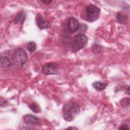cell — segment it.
Wrapping results in <instances>:
<instances>
[{
  "label": "cell",
  "instance_id": "cell-4",
  "mask_svg": "<svg viewBox=\"0 0 130 130\" xmlns=\"http://www.w3.org/2000/svg\"><path fill=\"white\" fill-rule=\"evenodd\" d=\"M15 62L14 53L10 51H5L1 55V62L2 66L4 68L10 67Z\"/></svg>",
  "mask_w": 130,
  "mask_h": 130
},
{
  "label": "cell",
  "instance_id": "cell-1",
  "mask_svg": "<svg viewBox=\"0 0 130 130\" xmlns=\"http://www.w3.org/2000/svg\"><path fill=\"white\" fill-rule=\"evenodd\" d=\"M80 112L79 106L76 103L72 102L65 104L62 108V115L64 119L68 121L73 119L75 115Z\"/></svg>",
  "mask_w": 130,
  "mask_h": 130
},
{
  "label": "cell",
  "instance_id": "cell-7",
  "mask_svg": "<svg viewBox=\"0 0 130 130\" xmlns=\"http://www.w3.org/2000/svg\"><path fill=\"white\" fill-rule=\"evenodd\" d=\"M80 26V24L77 19L74 17H71L69 19L68 22V27L69 30L72 32L77 31Z\"/></svg>",
  "mask_w": 130,
  "mask_h": 130
},
{
  "label": "cell",
  "instance_id": "cell-2",
  "mask_svg": "<svg viewBox=\"0 0 130 130\" xmlns=\"http://www.w3.org/2000/svg\"><path fill=\"white\" fill-rule=\"evenodd\" d=\"M101 10L99 8L90 4L85 8L84 19L89 22H94L99 18Z\"/></svg>",
  "mask_w": 130,
  "mask_h": 130
},
{
  "label": "cell",
  "instance_id": "cell-5",
  "mask_svg": "<svg viewBox=\"0 0 130 130\" xmlns=\"http://www.w3.org/2000/svg\"><path fill=\"white\" fill-rule=\"evenodd\" d=\"M15 61L19 63L20 67H22L26 62L27 55L25 51L23 48H17L14 52Z\"/></svg>",
  "mask_w": 130,
  "mask_h": 130
},
{
  "label": "cell",
  "instance_id": "cell-8",
  "mask_svg": "<svg viewBox=\"0 0 130 130\" xmlns=\"http://www.w3.org/2000/svg\"><path fill=\"white\" fill-rule=\"evenodd\" d=\"M36 23L38 27L41 29H43L48 27V24L47 21L43 18L40 13L37 14L36 17Z\"/></svg>",
  "mask_w": 130,
  "mask_h": 130
},
{
  "label": "cell",
  "instance_id": "cell-6",
  "mask_svg": "<svg viewBox=\"0 0 130 130\" xmlns=\"http://www.w3.org/2000/svg\"><path fill=\"white\" fill-rule=\"evenodd\" d=\"M59 71L58 64L54 62H50L44 64L42 68V73L45 75L57 74Z\"/></svg>",
  "mask_w": 130,
  "mask_h": 130
},
{
  "label": "cell",
  "instance_id": "cell-10",
  "mask_svg": "<svg viewBox=\"0 0 130 130\" xmlns=\"http://www.w3.org/2000/svg\"><path fill=\"white\" fill-rule=\"evenodd\" d=\"M116 20L118 23L125 24L128 20V16L121 12H118L116 15Z\"/></svg>",
  "mask_w": 130,
  "mask_h": 130
},
{
  "label": "cell",
  "instance_id": "cell-17",
  "mask_svg": "<svg viewBox=\"0 0 130 130\" xmlns=\"http://www.w3.org/2000/svg\"><path fill=\"white\" fill-rule=\"evenodd\" d=\"M119 129H123V130H125V129H129V127L125 124H122L121 126H120V127L119 128Z\"/></svg>",
  "mask_w": 130,
  "mask_h": 130
},
{
  "label": "cell",
  "instance_id": "cell-11",
  "mask_svg": "<svg viewBox=\"0 0 130 130\" xmlns=\"http://www.w3.org/2000/svg\"><path fill=\"white\" fill-rule=\"evenodd\" d=\"M107 86V83H101L99 81H95L92 83L93 87L98 91H101L104 90Z\"/></svg>",
  "mask_w": 130,
  "mask_h": 130
},
{
  "label": "cell",
  "instance_id": "cell-3",
  "mask_svg": "<svg viewBox=\"0 0 130 130\" xmlns=\"http://www.w3.org/2000/svg\"><path fill=\"white\" fill-rule=\"evenodd\" d=\"M88 42L87 37L82 33L76 35L73 40L72 45V50L74 53H76L83 49L87 44Z\"/></svg>",
  "mask_w": 130,
  "mask_h": 130
},
{
  "label": "cell",
  "instance_id": "cell-14",
  "mask_svg": "<svg viewBox=\"0 0 130 130\" xmlns=\"http://www.w3.org/2000/svg\"><path fill=\"white\" fill-rule=\"evenodd\" d=\"M29 107L35 113H38L41 111V109L40 106L36 103H32L29 105Z\"/></svg>",
  "mask_w": 130,
  "mask_h": 130
},
{
  "label": "cell",
  "instance_id": "cell-15",
  "mask_svg": "<svg viewBox=\"0 0 130 130\" xmlns=\"http://www.w3.org/2000/svg\"><path fill=\"white\" fill-rule=\"evenodd\" d=\"M130 100L129 98H124L120 101V104L123 107H127L129 106Z\"/></svg>",
  "mask_w": 130,
  "mask_h": 130
},
{
  "label": "cell",
  "instance_id": "cell-9",
  "mask_svg": "<svg viewBox=\"0 0 130 130\" xmlns=\"http://www.w3.org/2000/svg\"><path fill=\"white\" fill-rule=\"evenodd\" d=\"M23 121L27 124L37 125L39 123V119L37 117L31 114H27L24 115L23 117Z\"/></svg>",
  "mask_w": 130,
  "mask_h": 130
},
{
  "label": "cell",
  "instance_id": "cell-19",
  "mask_svg": "<svg viewBox=\"0 0 130 130\" xmlns=\"http://www.w3.org/2000/svg\"><path fill=\"white\" fill-rule=\"evenodd\" d=\"M67 129H77V128H75V127H72V126H70V127H68Z\"/></svg>",
  "mask_w": 130,
  "mask_h": 130
},
{
  "label": "cell",
  "instance_id": "cell-13",
  "mask_svg": "<svg viewBox=\"0 0 130 130\" xmlns=\"http://www.w3.org/2000/svg\"><path fill=\"white\" fill-rule=\"evenodd\" d=\"M37 46L34 42H29L26 46V49L30 52H33L35 51Z\"/></svg>",
  "mask_w": 130,
  "mask_h": 130
},
{
  "label": "cell",
  "instance_id": "cell-12",
  "mask_svg": "<svg viewBox=\"0 0 130 130\" xmlns=\"http://www.w3.org/2000/svg\"><path fill=\"white\" fill-rule=\"evenodd\" d=\"M25 18V14L24 12H20L15 17L14 19V23L15 24L18 23L19 21H21L22 23L24 21Z\"/></svg>",
  "mask_w": 130,
  "mask_h": 130
},
{
  "label": "cell",
  "instance_id": "cell-16",
  "mask_svg": "<svg viewBox=\"0 0 130 130\" xmlns=\"http://www.w3.org/2000/svg\"><path fill=\"white\" fill-rule=\"evenodd\" d=\"M101 49H102V46L98 44H94L92 47V50L93 52L96 54L100 53L101 51Z\"/></svg>",
  "mask_w": 130,
  "mask_h": 130
},
{
  "label": "cell",
  "instance_id": "cell-18",
  "mask_svg": "<svg viewBox=\"0 0 130 130\" xmlns=\"http://www.w3.org/2000/svg\"><path fill=\"white\" fill-rule=\"evenodd\" d=\"M42 3H44V4H47V5H48V4H50L51 3V1H49V0H48V1H41Z\"/></svg>",
  "mask_w": 130,
  "mask_h": 130
}]
</instances>
